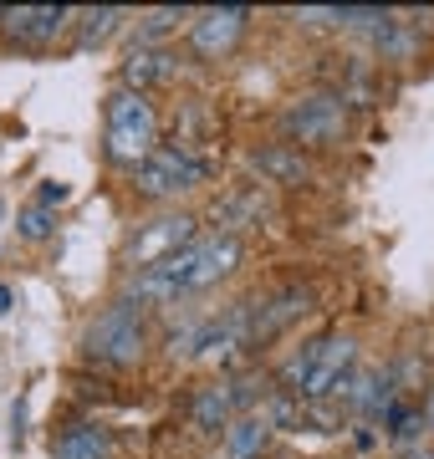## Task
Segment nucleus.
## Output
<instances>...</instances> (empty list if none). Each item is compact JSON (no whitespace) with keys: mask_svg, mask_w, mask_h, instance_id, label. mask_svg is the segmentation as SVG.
Masks as SVG:
<instances>
[{"mask_svg":"<svg viewBox=\"0 0 434 459\" xmlns=\"http://www.w3.org/2000/svg\"><path fill=\"white\" fill-rule=\"evenodd\" d=\"M414 459H434V455H414Z\"/></svg>","mask_w":434,"mask_h":459,"instance_id":"obj_21","label":"nucleus"},{"mask_svg":"<svg viewBox=\"0 0 434 459\" xmlns=\"http://www.w3.org/2000/svg\"><path fill=\"white\" fill-rule=\"evenodd\" d=\"M271 444V419L266 413H240L225 429V459H256Z\"/></svg>","mask_w":434,"mask_h":459,"instance_id":"obj_13","label":"nucleus"},{"mask_svg":"<svg viewBox=\"0 0 434 459\" xmlns=\"http://www.w3.org/2000/svg\"><path fill=\"white\" fill-rule=\"evenodd\" d=\"M189 424L200 434H220L235 424V388L230 383H204L200 394L189 398Z\"/></svg>","mask_w":434,"mask_h":459,"instance_id":"obj_9","label":"nucleus"},{"mask_svg":"<svg viewBox=\"0 0 434 459\" xmlns=\"http://www.w3.org/2000/svg\"><path fill=\"white\" fill-rule=\"evenodd\" d=\"M301 312H312V291H297V286H291V291H276L271 301H261V307L251 301V342H271V337L282 327H291Z\"/></svg>","mask_w":434,"mask_h":459,"instance_id":"obj_8","label":"nucleus"},{"mask_svg":"<svg viewBox=\"0 0 434 459\" xmlns=\"http://www.w3.org/2000/svg\"><path fill=\"white\" fill-rule=\"evenodd\" d=\"M286 138H297V143L307 148H327L343 138V128H348V108H343V98H327V92H317V98H301L286 108L282 117Z\"/></svg>","mask_w":434,"mask_h":459,"instance_id":"obj_3","label":"nucleus"},{"mask_svg":"<svg viewBox=\"0 0 434 459\" xmlns=\"http://www.w3.org/2000/svg\"><path fill=\"white\" fill-rule=\"evenodd\" d=\"M117 21H123V11H113V5H102V11H87L82 26H77V41H82V47H98V41H108V36L117 31Z\"/></svg>","mask_w":434,"mask_h":459,"instance_id":"obj_15","label":"nucleus"},{"mask_svg":"<svg viewBox=\"0 0 434 459\" xmlns=\"http://www.w3.org/2000/svg\"><path fill=\"white\" fill-rule=\"evenodd\" d=\"M184 21V11H153L149 21H143V41H149V36H164L169 26H179Z\"/></svg>","mask_w":434,"mask_h":459,"instance_id":"obj_17","label":"nucleus"},{"mask_svg":"<svg viewBox=\"0 0 434 459\" xmlns=\"http://www.w3.org/2000/svg\"><path fill=\"white\" fill-rule=\"evenodd\" d=\"M184 246H195V220H189V214H164V220H153L134 246H128V261H134L138 271H149V265L179 255Z\"/></svg>","mask_w":434,"mask_h":459,"instance_id":"obj_5","label":"nucleus"},{"mask_svg":"<svg viewBox=\"0 0 434 459\" xmlns=\"http://www.w3.org/2000/svg\"><path fill=\"white\" fill-rule=\"evenodd\" d=\"M153 108L143 102V92H128V87H117L113 98H108V153H113L117 164H143L153 153Z\"/></svg>","mask_w":434,"mask_h":459,"instance_id":"obj_1","label":"nucleus"},{"mask_svg":"<svg viewBox=\"0 0 434 459\" xmlns=\"http://www.w3.org/2000/svg\"><path fill=\"white\" fill-rule=\"evenodd\" d=\"M5 21H11L16 41L41 47V41H56V36H62V26L72 21V11L67 5H21V11H5Z\"/></svg>","mask_w":434,"mask_h":459,"instance_id":"obj_10","label":"nucleus"},{"mask_svg":"<svg viewBox=\"0 0 434 459\" xmlns=\"http://www.w3.org/2000/svg\"><path fill=\"white\" fill-rule=\"evenodd\" d=\"M251 164L266 174L271 184H307L312 179V169H307V159H301L291 143H271V148H256Z\"/></svg>","mask_w":434,"mask_h":459,"instance_id":"obj_12","label":"nucleus"},{"mask_svg":"<svg viewBox=\"0 0 434 459\" xmlns=\"http://www.w3.org/2000/svg\"><path fill=\"white\" fill-rule=\"evenodd\" d=\"M51 459H108V434L92 429V424L67 429V434L56 439V449H51Z\"/></svg>","mask_w":434,"mask_h":459,"instance_id":"obj_14","label":"nucleus"},{"mask_svg":"<svg viewBox=\"0 0 434 459\" xmlns=\"http://www.w3.org/2000/svg\"><path fill=\"white\" fill-rule=\"evenodd\" d=\"M297 21H307V26H333V21H337V5H333V11H297Z\"/></svg>","mask_w":434,"mask_h":459,"instance_id":"obj_18","label":"nucleus"},{"mask_svg":"<svg viewBox=\"0 0 434 459\" xmlns=\"http://www.w3.org/2000/svg\"><path fill=\"white\" fill-rule=\"evenodd\" d=\"M240 265V235L225 230V235H210V240H195V271H189V291H204L225 281Z\"/></svg>","mask_w":434,"mask_h":459,"instance_id":"obj_7","label":"nucleus"},{"mask_svg":"<svg viewBox=\"0 0 434 459\" xmlns=\"http://www.w3.org/2000/svg\"><path fill=\"white\" fill-rule=\"evenodd\" d=\"M21 235H26V240H47L51 235V210L47 204H26V210H21Z\"/></svg>","mask_w":434,"mask_h":459,"instance_id":"obj_16","label":"nucleus"},{"mask_svg":"<svg viewBox=\"0 0 434 459\" xmlns=\"http://www.w3.org/2000/svg\"><path fill=\"white\" fill-rule=\"evenodd\" d=\"M11 301H16V291H11V286H5V281H0V316L11 312Z\"/></svg>","mask_w":434,"mask_h":459,"instance_id":"obj_20","label":"nucleus"},{"mask_svg":"<svg viewBox=\"0 0 434 459\" xmlns=\"http://www.w3.org/2000/svg\"><path fill=\"white\" fill-rule=\"evenodd\" d=\"M169 77H174V56L159 51V47H143V41H138V47L123 56V87H128V92H143V87L169 82Z\"/></svg>","mask_w":434,"mask_h":459,"instance_id":"obj_11","label":"nucleus"},{"mask_svg":"<svg viewBox=\"0 0 434 459\" xmlns=\"http://www.w3.org/2000/svg\"><path fill=\"white\" fill-rule=\"evenodd\" d=\"M246 21H251V11H246V5L204 11V16L195 21L189 41H195V51H200V56H225V51H235V41L246 36Z\"/></svg>","mask_w":434,"mask_h":459,"instance_id":"obj_6","label":"nucleus"},{"mask_svg":"<svg viewBox=\"0 0 434 459\" xmlns=\"http://www.w3.org/2000/svg\"><path fill=\"white\" fill-rule=\"evenodd\" d=\"M87 347H92L102 362H117V368H128V362L143 358V322H138L134 301H113V307L87 327Z\"/></svg>","mask_w":434,"mask_h":459,"instance_id":"obj_2","label":"nucleus"},{"mask_svg":"<svg viewBox=\"0 0 434 459\" xmlns=\"http://www.w3.org/2000/svg\"><path fill=\"white\" fill-rule=\"evenodd\" d=\"M204 179L200 159H189L184 148H153L149 159L138 164V189L153 199H169L179 195V189H195V184Z\"/></svg>","mask_w":434,"mask_h":459,"instance_id":"obj_4","label":"nucleus"},{"mask_svg":"<svg viewBox=\"0 0 434 459\" xmlns=\"http://www.w3.org/2000/svg\"><path fill=\"white\" fill-rule=\"evenodd\" d=\"M67 195H72V189H67V184H56V179H51V184H41V204H62Z\"/></svg>","mask_w":434,"mask_h":459,"instance_id":"obj_19","label":"nucleus"}]
</instances>
